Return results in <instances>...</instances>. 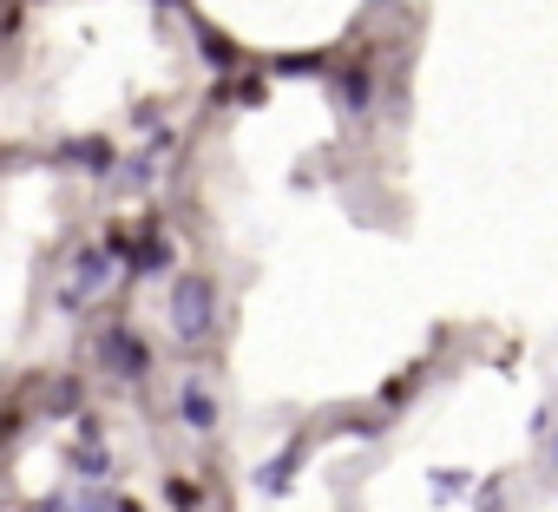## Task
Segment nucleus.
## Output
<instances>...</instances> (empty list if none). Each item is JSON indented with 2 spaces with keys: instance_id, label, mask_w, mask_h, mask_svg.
I'll return each mask as SVG.
<instances>
[{
  "instance_id": "nucleus-1",
  "label": "nucleus",
  "mask_w": 558,
  "mask_h": 512,
  "mask_svg": "<svg viewBox=\"0 0 558 512\" xmlns=\"http://www.w3.org/2000/svg\"><path fill=\"white\" fill-rule=\"evenodd\" d=\"M171 336L184 349H204L217 336V283L210 277H197V270L171 277Z\"/></svg>"
},
{
  "instance_id": "nucleus-2",
  "label": "nucleus",
  "mask_w": 558,
  "mask_h": 512,
  "mask_svg": "<svg viewBox=\"0 0 558 512\" xmlns=\"http://www.w3.org/2000/svg\"><path fill=\"white\" fill-rule=\"evenodd\" d=\"M112 264H119V256H112L106 243L80 249V256H73V277H66V290H60V309H86V303L112 283Z\"/></svg>"
},
{
  "instance_id": "nucleus-3",
  "label": "nucleus",
  "mask_w": 558,
  "mask_h": 512,
  "mask_svg": "<svg viewBox=\"0 0 558 512\" xmlns=\"http://www.w3.org/2000/svg\"><path fill=\"white\" fill-rule=\"evenodd\" d=\"M375 93H381V86H375V66H368V60H349V66L336 73V112H342L349 125H362V119L375 112Z\"/></svg>"
},
{
  "instance_id": "nucleus-4",
  "label": "nucleus",
  "mask_w": 558,
  "mask_h": 512,
  "mask_svg": "<svg viewBox=\"0 0 558 512\" xmlns=\"http://www.w3.org/2000/svg\"><path fill=\"white\" fill-rule=\"evenodd\" d=\"M99 362H106V375H119V381H138V375H145V349H138L132 329H106V336H99Z\"/></svg>"
},
{
  "instance_id": "nucleus-5",
  "label": "nucleus",
  "mask_w": 558,
  "mask_h": 512,
  "mask_svg": "<svg viewBox=\"0 0 558 512\" xmlns=\"http://www.w3.org/2000/svg\"><path fill=\"white\" fill-rule=\"evenodd\" d=\"M178 414H184L191 434H217V394H210L204 375H184L178 381Z\"/></svg>"
},
{
  "instance_id": "nucleus-6",
  "label": "nucleus",
  "mask_w": 558,
  "mask_h": 512,
  "mask_svg": "<svg viewBox=\"0 0 558 512\" xmlns=\"http://www.w3.org/2000/svg\"><path fill=\"white\" fill-rule=\"evenodd\" d=\"M158 270H171V236L158 230V217H145V223H138V249H132L125 277H158Z\"/></svg>"
},
{
  "instance_id": "nucleus-7",
  "label": "nucleus",
  "mask_w": 558,
  "mask_h": 512,
  "mask_svg": "<svg viewBox=\"0 0 558 512\" xmlns=\"http://www.w3.org/2000/svg\"><path fill=\"white\" fill-rule=\"evenodd\" d=\"M296 466H303V440H290V447H276L263 466H256V492H269V499H283L290 492V479H296Z\"/></svg>"
},
{
  "instance_id": "nucleus-8",
  "label": "nucleus",
  "mask_w": 558,
  "mask_h": 512,
  "mask_svg": "<svg viewBox=\"0 0 558 512\" xmlns=\"http://www.w3.org/2000/svg\"><path fill=\"white\" fill-rule=\"evenodd\" d=\"M53 164H80V171L106 178V171L119 164V151H112L106 138H66V145H53Z\"/></svg>"
},
{
  "instance_id": "nucleus-9",
  "label": "nucleus",
  "mask_w": 558,
  "mask_h": 512,
  "mask_svg": "<svg viewBox=\"0 0 558 512\" xmlns=\"http://www.w3.org/2000/svg\"><path fill=\"white\" fill-rule=\"evenodd\" d=\"M191 34H197V53L210 60V73L230 80V73H236V47H230V34H217L210 21H191Z\"/></svg>"
},
{
  "instance_id": "nucleus-10",
  "label": "nucleus",
  "mask_w": 558,
  "mask_h": 512,
  "mask_svg": "<svg viewBox=\"0 0 558 512\" xmlns=\"http://www.w3.org/2000/svg\"><path fill=\"white\" fill-rule=\"evenodd\" d=\"M47 414H80V381H73V375H60V381L47 388Z\"/></svg>"
},
{
  "instance_id": "nucleus-11",
  "label": "nucleus",
  "mask_w": 558,
  "mask_h": 512,
  "mask_svg": "<svg viewBox=\"0 0 558 512\" xmlns=\"http://www.w3.org/2000/svg\"><path fill=\"white\" fill-rule=\"evenodd\" d=\"M165 505H171V512H197V505H204V492H197L191 479H171V486H165Z\"/></svg>"
},
{
  "instance_id": "nucleus-12",
  "label": "nucleus",
  "mask_w": 558,
  "mask_h": 512,
  "mask_svg": "<svg viewBox=\"0 0 558 512\" xmlns=\"http://www.w3.org/2000/svg\"><path fill=\"white\" fill-rule=\"evenodd\" d=\"M414 388H421V368H408V375H395V381L381 388V407H401V401H408Z\"/></svg>"
},
{
  "instance_id": "nucleus-13",
  "label": "nucleus",
  "mask_w": 558,
  "mask_h": 512,
  "mask_svg": "<svg viewBox=\"0 0 558 512\" xmlns=\"http://www.w3.org/2000/svg\"><path fill=\"white\" fill-rule=\"evenodd\" d=\"M329 60L323 53H290V60H276V73H290V80H303V73H323Z\"/></svg>"
},
{
  "instance_id": "nucleus-14",
  "label": "nucleus",
  "mask_w": 558,
  "mask_h": 512,
  "mask_svg": "<svg viewBox=\"0 0 558 512\" xmlns=\"http://www.w3.org/2000/svg\"><path fill=\"white\" fill-rule=\"evenodd\" d=\"M151 164H158V151H145V158H132V164H125V184H151Z\"/></svg>"
}]
</instances>
